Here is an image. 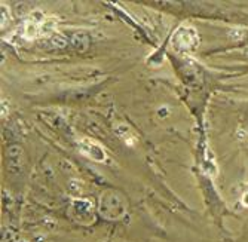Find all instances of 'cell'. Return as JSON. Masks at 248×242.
<instances>
[{
  "label": "cell",
  "mask_w": 248,
  "mask_h": 242,
  "mask_svg": "<svg viewBox=\"0 0 248 242\" xmlns=\"http://www.w3.org/2000/svg\"><path fill=\"white\" fill-rule=\"evenodd\" d=\"M8 19H9V15H8V8L2 5V27H5V26H6Z\"/></svg>",
  "instance_id": "8992f818"
},
{
  "label": "cell",
  "mask_w": 248,
  "mask_h": 242,
  "mask_svg": "<svg viewBox=\"0 0 248 242\" xmlns=\"http://www.w3.org/2000/svg\"><path fill=\"white\" fill-rule=\"evenodd\" d=\"M199 42L198 33L193 27H178L172 37H171V46L178 51V52H186V51H192L196 48Z\"/></svg>",
  "instance_id": "3957f363"
},
{
  "label": "cell",
  "mask_w": 248,
  "mask_h": 242,
  "mask_svg": "<svg viewBox=\"0 0 248 242\" xmlns=\"http://www.w3.org/2000/svg\"><path fill=\"white\" fill-rule=\"evenodd\" d=\"M70 217L80 225H91L95 217V208L89 199H75L70 205Z\"/></svg>",
  "instance_id": "277c9868"
},
{
  "label": "cell",
  "mask_w": 248,
  "mask_h": 242,
  "mask_svg": "<svg viewBox=\"0 0 248 242\" xmlns=\"http://www.w3.org/2000/svg\"><path fill=\"white\" fill-rule=\"evenodd\" d=\"M79 150L82 155H85L86 158L93 159L95 162H104L107 159V155L104 149L101 147V144H98L97 141L91 140V138H83L79 141Z\"/></svg>",
  "instance_id": "5b68a950"
},
{
  "label": "cell",
  "mask_w": 248,
  "mask_h": 242,
  "mask_svg": "<svg viewBox=\"0 0 248 242\" xmlns=\"http://www.w3.org/2000/svg\"><path fill=\"white\" fill-rule=\"evenodd\" d=\"M241 204L244 205V207H247L248 208V189L245 190V193L242 195V199H241Z\"/></svg>",
  "instance_id": "52a82bcc"
},
{
  "label": "cell",
  "mask_w": 248,
  "mask_h": 242,
  "mask_svg": "<svg viewBox=\"0 0 248 242\" xmlns=\"http://www.w3.org/2000/svg\"><path fill=\"white\" fill-rule=\"evenodd\" d=\"M98 214L106 220H119L126 214V201L121 192L106 190L98 204Z\"/></svg>",
  "instance_id": "6da1fadb"
},
{
  "label": "cell",
  "mask_w": 248,
  "mask_h": 242,
  "mask_svg": "<svg viewBox=\"0 0 248 242\" xmlns=\"http://www.w3.org/2000/svg\"><path fill=\"white\" fill-rule=\"evenodd\" d=\"M55 19L51 16H45L40 11L31 12L27 19L24 21V24L21 27V36L26 40H34L40 34L48 33L54 29Z\"/></svg>",
  "instance_id": "7a4b0ae2"
}]
</instances>
